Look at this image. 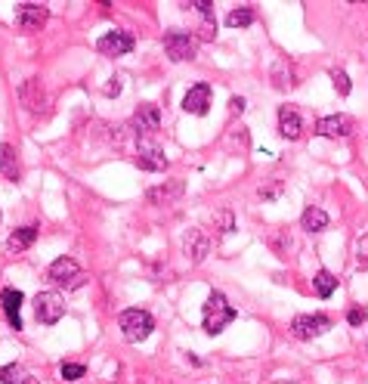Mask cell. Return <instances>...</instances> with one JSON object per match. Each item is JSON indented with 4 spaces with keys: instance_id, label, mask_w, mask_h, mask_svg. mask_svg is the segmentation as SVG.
<instances>
[{
    "instance_id": "6da1fadb",
    "label": "cell",
    "mask_w": 368,
    "mask_h": 384,
    "mask_svg": "<svg viewBox=\"0 0 368 384\" xmlns=\"http://www.w3.org/2000/svg\"><path fill=\"white\" fill-rule=\"evenodd\" d=\"M236 316H239L236 307L226 301L223 292H210L208 295V301H205V332L208 335H220Z\"/></svg>"
},
{
    "instance_id": "7a4b0ae2",
    "label": "cell",
    "mask_w": 368,
    "mask_h": 384,
    "mask_svg": "<svg viewBox=\"0 0 368 384\" xmlns=\"http://www.w3.org/2000/svg\"><path fill=\"white\" fill-rule=\"evenodd\" d=\"M118 326H121V335L130 344H139V341H146L148 335H152L155 319H152V313H148V310L130 307V310H124L121 316H118Z\"/></svg>"
},
{
    "instance_id": "3957f363",
    "label": "cell",
    "mask_w": 368,
    "mask_h": 384,
    "mask_svg": "<svg viewBox=\"0 0 368 384\" xmlns=\"http://www.w3.org/2000/svg\"><path fill=\"white\" fill-rule=\"evenodd\" d=\"M46 276H50V282L65 285V288H81L84 282H87V276L81 273L75 257H56V261L50 264V270H46Z\"/></svg>"
},
{
    "instance_id": "277c9868",
    "label": "cell",
    "mask_w": 368,
    "mask_h": 384,
    "mask_svg": "<svg viewBox=\"0 0 368 384\" xmlns=\"http://www.w3.org/2000/svg\"><path fill=\"white\" fill-rule=\"evenodd\" d=\"M328 328H331V316H325V313H300L291 323V335L300 341H312L319 335H325Z\"/></svg>"
},
{
    "instance_id": "5b68a950",
    "label": "cell",
    "mask_w": 368,
    "mask_h": 384,
    "mask_svg": "<svg viewBox=\"0 0 368 384\" xmlns=\"http://www.w3.org/2000/svg\"><path fill=\"white\" fill-rule=\"evenodd\" d=\"M195 50H198V44H195V37L189 31H167L164 35V53H167L174 62H189L195 59Z\"/></svg>"
},
{
    "instance_id": "8992f818",
    "label": "cell",
    "mask_w": 368,
    "mask_h": 384,
    "mask_svg": "<svg viewBox=\"0 0 368 384\" xmlns=\"http://www.w3.org/2000/svg\"><path fill=\"white\" fill-rule=\"evenodd\" d=\"M34 313H37V323L44 326H56L65 313V301H62L59 292H41L34 297Z\"/></svg>"
},
{
    "instance_id": "52a82bcc",
    "label": "cell",
    "mask_w": 368,
    "mask_h": 384,
    "mask_svg": "<svg viewBox=\"0 0 368 384\" xmlns=\"http://www.w3.org/2000/svg\"><path fill=\"white\" fill-rule=\"evenodd\" d=\"M46 19H50V10L41 4H19L15 6V28L25 31V35L41 31L46 25Z\"/></svg>"
},
{
    "instance_id": "ba28073f",
    "label": "cell",
    "mask_w": 368,
    "mask_h": 384,
    "mask_svg": "<svg viewBox=\"0 0 368 384\" xmlns=\"http://www.w3.org/2000/svg\"><path fill=\"white\" fill-rule=\"evenodd\" d=\"M137 164H139L143 171H164L170 161H167L164 149L155 143V140L139 137V143H137Z\"/></svg>"
},
{
    "instance_id": "9c48e42d",
    "label": "cell",
    "mask_w": 368,
    "mask_h": 384,
    "mask_svg": "<svg viewBox=\"0 0 368 384\" xmlns=\"http://www.w3.org/2000/svg\"><path fill=\"white\" fill-rule=\"evenodd\" d=\"M133 35L130 31H121V28H115V31H106L103 37L96 41V50L103 53V56H127V53L133 50Z\"/></svg>"
},
{
    "instance_id": "30bf717a",
    "label": "cell",
    "mask_w": 368,
    "mask_h": 384,
    "mask_svg": "<svg viewBox=\"0 0 368 384\" xmlns=\"http://www.w3.org/2000/svg\"><path fill=\"white\" fill-rule=\"evenodd\" d=\"M19 103L28 109L31 115H46V90L41 84V78H28L19 87Z\"/></svg>"
},
{
    "instance_id": "8fae6325",
    "label": "cell",
    "mask_w": 368,
    "mask_h": 384,
    "mask_svg": "<svg viewBox=\"0 0 368 384\" xmlns=\"http://www.w3.org/2000/svg\"><path fill=\"white\" fill-rule=\"evenodd\" d=\"M353 118L350 115H325V118L316 121V133L319 137H328V140H347L353 133Z\"/></svg>"
},
{
    "instance_id": "7c38bea8",
    "label": "cell",
    "mask_w": 368,
    "mask_h": 384,
    "mask_svg": "<svg viewBox=\"0 0 368 384\" xmlns=\"http://www.w3.org/2000/svg\"><path fill=\"white\" fill-rule=\"evenodd\" d=\"M158 128H161V109L155 103H143L137 109V115H133V130L139 137H152Z\"/></svg>"
},
{
    "instance_id": "4fadbf2b",
    "label": "cell",
    "mask_w": 368,
    "mask_h": 384,
    "mask_svg": "<svg viewBox=\"0 0 368 384\" xmlns=\"http://www.w3.org/2000/svg\"><path fill=\"white\" fill-rule=\"evenodd\" d=\"M210 97H214L210 84H195V87H189V90H186V97H183V112H189V115H208Z\"/></svg>"
},
{
    "instance_id": "5bb4252c",
    "label": "cell",
    "mask_w": 368,
    "mask_h": 384,
    "mask_svg": "<svg viewBox=\"0 0 368 384\" xmlns=\"http://www.w3.org/2000/svg\"><path fill=\"white\" fill-rule=\"evenodd\" d=\"M183 252H186V257H189L192 264H201L208 257V252H210L208 233L205 230H189V233H186V239H183Z\"/></svg>"
},
{
    "instance_id": "9a60e30c",
    "label": "cell",
    "mask_w": 368,
    "mask_h": 384,
    "mask_svg": "<svg viewBox=\"0 0 368 384\" xmlns=\"http://www.w3.org/2000/svg\"><path fill=\"white\" fill-rule=\"evenodd\" d=\"M183 192H186L183 180H167V183H161V186H152V190L146 192V199L152 202V205H170V202L183 199Z\"/></svg>"
},
{
    "instance_id": "2e32d148",
    "label": "cell",
    "mask_w": 368,
    "mask_h": 384,
    "mask_svg": "<svg viewBox=\"0 0 368 384\" xmlns=\"http://www.w3.org/2000/svg\"><path fill=\"white\" fill-rule=\"evenodd\" d=\"M22 301H25V295H22L19 288H4V292H0L4 313H6V319H10V326L15 328V332L22 328Z\"/></svg>"
},
{
    "instance_id": "e0dca14e",
    "label": "cell",
    "mask_w": 368,
    "mask_h": 384,
    "mask_svg": "<svg viewBox=\"0 0 368 384\" xmlns=\"http://www.w3.org/2000/svg\"><path fill=\"white\" fill-rule=\"evenodd\" d=\"M279 133L285 140H297L303 133V118L294 106H281L279 109Z\"/></svg>"
},
{
    "instance_id": "ac0fdd59",
    "label": "cell",
    "mask_w": 368,
    "mask_h": 384,
    "mask_svg": "<svg viewBox=\"0 0 368 384\" xmlns=\"http://www.w3.org/2000/svg\"><path fill=\"white\" fill-rule=\"evenodd\" d=\"M34 239H37V226H19V230L13 233L10 239H6V248H10V252H28L31 245H34Z\"/></svg>"
},
{
    "instance_id": "d6986e66",
    "label": "cell",
    "mask_w": 368,
    "mask_h": 384,
    "mask_svg": "<svg viewBox=\"0 0 368 384\" xmlns=\"http://www.w3.org/2000/svg\"><path fill=\"white\" fill-rule=\"evenodd\" d=\"M328 223H331V217H328L322 208H316V205H310V208L300 214V226H303L307 233H322Z\"/></svg>"
},
{
    "instance_id": "ffe728a7",
    "label": "cell",
    "mask_w": 368,
    "mask_h": 384,
    "mask_svg": "<svg viewBox=\"0 0 368 384\" xmlns=\"http://www.w3.org/2000/svg\"><path fill=\"white\" fill-rule=\"evenodd\" d=\"M0 174L6 180H19L22 177V168H19V159H15V149L10 143L0 146Z\"/></svg>"
},
{
    "instance_id": "44dd1931",
    "label": "cell",
    "mask_w": 368,
    "mask_h": 384,
    "mask_svg": "<svg viewBox=\"0 0 368 384\" xmlns=\"http://www.w3.org/2000/svg\"><path fill=\"white\" fill-rule=\"evenodd\" d=\"M272 84H276V90H291L294 87V66L288 59H279L276 66H272Z\"/></svg>"
},
{
    "instance_id": "7402d4cb",
    "label": "cell",
    "mask_w": 368,
    "mask_h": 384,
    "mask_svg": "<svg viewBox=\"0 0 368 384\" xmlns=\"http://www.w3.org/2000/svg\"><path fill=\"white\" fill-rule=\"evenodd\" d=\"M312 288H316L319 297H331L334 292H338V276L328 270H319L316 276H312Z\"/></svg>"
},
{
    "instance_id": "603a6c76",
    "label": "cell",
    "mask_w": 368,
    "mask_h": 384,
    "mask_svg": "<svg viewBox=\"0 0 368 384\" xmlns=\"http://www.w3.org/2000/svg\"><path fill=\"white\" fill-rule=\"evenodd\" d=\"M226 25H229V28H248V25H254V10H250V6H239V10H232L229 16H226Z\"/></svg>"
},
{
    "instance_id": "cb8c5ba5",
    "label": "cell",
    "mask_w": 368,
    "mask_h": 384,
    "mask_svg": "<svg viewBox=\"0 0 368 384\" xmlns=\"http://www.w3.org/2000/svg\"><path fill=\"white\" fill-rule=\"evenodd\" d=\"M331 81H334V87H338L341 97H350V90H353V84H350V75H347V72H341V68H334V72H331Z\"/></svg>"
},
{
    "instance_id": "d4e9b609",
    "label": "cell",
    "mask_w": 368,
    "mask_h": 384,
    "mask_svg": "<svg viewBox=\"0 0 368 384\" xmlns=\"http://www.w3.org/2000/svg\"><path fill=\"white\" fill-rule=\"evenodd\" d=\"M84 372H87V369H84L81 363H62V366H59V375H62L65 381H77V378H84Z\"/></svg>"
},
{
    "instance_id": "484cf974",
    "label": "cell",
    "mask_w": 368,
    "mask_h": 384,
    "mask_svg": "<svg viewBox=\"0 0 368 384\" xmlns=\"http://www.w3.org/2000/svg\"><path fill=\"white\" fill-rule=\"evenodd\" d=\"M19 375H25V369H22L19 363H10V366H4V369H0V384H13L15 378H19Z\"/></svg>"
},
{
    "instance_id": "4316f807",
    "label": "cell",
    "mask_w": 368,
    "mask_h": 384,
    "mask_svg": "<svg viewBox=\"0 0 368 384\" xmlns=\"http://www.w3.org/2000/svg\"><path fill=\"white\" fill-rule=\"evenodd\" d=\"M365 319H368V310L359 304V307H350V313H347V323L353 326V328H362L365 326Z\"/></svg>"
},
{
    "instance_id": "83f0119b",
    "label": "cell",
    "mask_w": 368,
    "mask_h": 384,
    "mask_svg": "<svg viewBox=\"0 0 368 384\" xmlns=\"http://www.w3.org/2000/svg\"><path fill=\"white\" fill-rule=\"evenodd\" d=\"M356 261H359V266H362V270H368V233L356 242Z\"/></svg>"
},
{
    "instance_id": "f1b7e54d",
    "label": "cell",
    "mask_w": 368,
    "mask_h": 384,
    "mask_svg": "<svg viewBox=\"0 0 368 384\" xmlns=\"http://www.w3.org/2000/svg\"><path fill=\"white\" fill-rule=\"evenodd\" d=\"M214 221H220V226H223L220 233H232V230H236V226H232V214H229V211H220Z\"/></svg>"
},
{
    "instance_id": "f546056e",
    "label": "cell",
    "mask_w": 368,
    "mask_h": 384,
    "mask_svg": "<svg viewBox=\"0 0 368 384\" xmlns=\"http://www.w3.org/2000/svg\"><path fill=\"white\" fill-rule=\"evenodd\" d=\"M118 93H121V78L115 75L112 84H106V97H118Z\"/></svg>"
},
{
    "instance_id": "4dcf8cb0",
    "label": "cell",
    "mask_w": 368,
    "mask_h": 384,
    "mask_svg": "<svg viewBox=\"0 0 368 384\" xmlns=\"http://www.w3.org/2000/svg\"><path fill=\"white\" fill-rule=\"evenodd\" d=\"M245 106H248V103H245V99H241V97H232V99H229L232 115H241V112H245Z\"/></svg>"
},
{
    "instance_id": "1f68e13d",
    "label": "cell",
    "mask_w": 368,
    "mask_h": 384,
    "mask_svg": "<svg viewBox=\"0 0 368 384\" xmlns=\"http://www.w3.org/2000/svg\"><path fill=\"white\" fill-rule=\"evenodd\" d=\"M13 384H41V381H37L34 375H28V372H25V375H19V378H15Z\"/></svg>"
},
{
    "instance_id": "d6a6232c",
    "label": "cell",
    "mask_w": 368,
    "mask_h": 384,
    "mask_svg": "<svg viewBox=\"0 0 368 384\" xmlns=\"http://www.w3.org/2000/svg\"><path fill=\"white\" fill-rule=\"evenodd\" d=\"M0 221H4V211H0Z\"/></svg>"
},
{
    "instance_id": "836d02e7",
    "label": "cell",
    "mask_w": 368,
    "mask_h": 384,
    "mask_svg": "<svg viewBox=\"0 0 368 384\" xmlns=\"http://www.w3.org/2000/svg\"><path fill=\"white\" fill-rule=\"evenodd\" d=\"M365 350H368V344H365Z\"/></svg>"
}]
</instances>
